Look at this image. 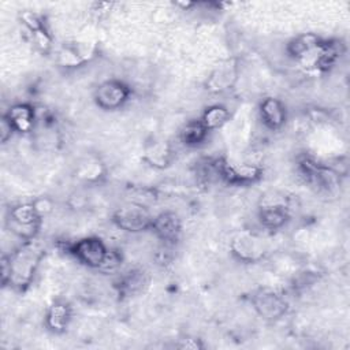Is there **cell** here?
<instances>
[{"mask_svg":"<svg viewBox=\"0 0 350 350\" xmlns=\"http://www.w3.org/2000/svg\"><path fill=\"white\" fill-rule=\"evenodd\" d=\"M153 215L141 202H126L112 213V223L122 231L138 234L150 230Z\"/></svg>","mask_w":350,"mask_h":350,"instance_id":"7","label":"cell"},{"mask_svg":"<svg viewBox=\"0 0 350 350\" xmlns=\"http://www.w3.org/2000/svg\"><path fill=\"white\" fill-rule=\"evenodd\" d=\"M150 230L161 243L175 246L182 235V220L178 213L164 211L153 216Z\"/></svg>","mask_w":350,"mask_h":350,"instance_id":"11","label":"cell"},{"mask_svg":"<svg viewBox=\"0 0 350 350\" xmlns=\"http://www.w3.org/2000/svg\"><path fill=\"white\" fill-rule=\"evenodd\" d=\"M230 118H231V113L227 107L221 104H213L204 109L200 120L202 122V124L206 127L208 131H213L227 124Z\"/></svg>","mask_w":350,"mask_h":350,"instance_id":"22","label":"cell"},{"mask_svg":"<svg viewBox=\"0 0 350 350\" xmlns=\"http://www.w3.org/2000/svg\"><path fill=\"white\" fill-rule=\"evenodd\" d=\"M108 246L98 237H83L75 242H72L67 252L81 264L98 269L107 256Z\"/></svg>","mask_w":350,"mask_h":350,"instance_id":"10","label":"cell"},{"mask_svg":"<svg viewBox=\"0 0 350 350\" xmlns=\"http://www.w3.org/2000/svg\"><path fill=\"white\" fill-rule=\"evenodd\" d=\"M149 286V275L139 268L129 269L118 276L115 288L122 297H135L142 294Z\"/></svg>","mask_w":350,"mask_h":350,"instance_id":"15","label":"cell"},{"mask_svg":"<svg viewBox=\"0 0 350 350\" xmlns=\"http://www.w3.org/2000/svg\"><path fill=\"white\" fill-rule=\"evenodd\" d=\"M122 261H123V257H122V253L119 250L108 249L107 256H105L101 267L98 268V271H101L104 273H115L120 268Z\"/></svg>","mask_w":350,"mask_h":350,"instance_id":"24","label":"cell"},{"mask_svg":"<svg viewBox=\"0 0 350 350\" xmlns=\"http://www.w3.org/2000/svg\"><path fill=\"white\" fill-rule=\"evenodd\" d=\"M238 79V66L234 60H227L217 66L206 78L205 89L211 93H223L230 90Z\"/></svg>","mask_w":350,"mask_h":350,"instance_id":"13","label":"cell"},{"mask_svg":"<svg viewBox=\"0 0 350 350\" xmlns=\"http://www.w3.org/2000/svg\"><path fill=\"white\" fill-rule=\"evenodd\" d=\"M31 202H33L36 211L38 212V215H40L42 219L53 211V202H52V200L48 198V197H38V198L33 200Z\"/></svg>","mask_w":350,"mask_h":350,"instance_id":"25","label":"cell"},{"mask_svg":"<svg viewBox=\"0 0 350 350\" xmlns=\"http://www.w3.org/2000/svg\"><path fill=\"white\" fill-rule=\"evenodd\" d=\"M21 22L29 34L46 27L45 22H44V16L34 11H23L21 14Z\"/></svg>","mask_w":350,"mask_h":350,"instance_id":"23","label":"cell"},{"mask_svg":"<svg viewBox=\"0 0 350 350\" xmlns=\"http://www.w3.org/2000/svg\"><path fill=\"white\" fill-rule=\"evenodd\" d=\"M260 224L271 231L280 230L290 219V201L283 193L267 191L261 196L257 209Z\"/></svg>","mask_w":350,"mask_h":350,"instance_id":"3","label":"cell"},{"mask_svg":"<svg viewBox=\"0 0 350 350\" xmlns=\"http://www.w3.org/2000/svg\"><path fill=\"white\" fill-rule=\"evenodd\" d=\"M72 319V309L64 301H55L46 310L45 325L55 334L64 332Z\"/></svg>","mask_w":350,"mask_h":350,"instance_id":"18","label":"cell"},{"mask_svg":"<svg viewBox=\"0 0 350 350\" xmlns=\"http://www.w3.org/2000/svg\"><path fill=\"white\" fill-rule=\"evenodd\" d=\"M42 217L36 211L33 202H23L14 205L7 217V226L10 231L22 242L36 239Z\"/></svg>","mask_w":350,"mask_h":350,"instance_id":"5","label":"cell"},{"mask_svg":"<svg viewBox=\"0 0 350 350\" xmlns=\"http://www.w3.org/2000/svg\"><path fill=\"white\" fill-rule=\"evenodd\" d=\"M15 133L11 122L7 119L5 115L1 116V120H0V139L3 144H5L8 139H11L12 134Z\"/></svg>","mask_w":350,"mask_h":350,"instance_id":"26","label":"cell"},{"mask_svg":"<svg viewBox=\"0 0 350 350\" xmlns=\"http://www.w3.org/2000/svg\"><path fill=\"white\" fill-rule=\"evenodd\" d=\"M7 119L11 122L15 133L27 134L34 130L37 112L33 105L27 103H18L10 107V109L4 113Z\"/></svg>","mask_w":350,"mask_h":350,"instance_id":"17","label":"cell"},{"mask_svg":"<svg viewBox=\"0 0 350 350\" xmlns=\"http://www.w3.org/2000/svg\"><path fill=\"white\" fill-rule=\"evenodd\" d=\"M250 302L260 317L271 321L283 317L288 309V302L284 295L268 287H261L253 291Z\"/></svg>","mask_w":350,"mask_h":350,"instance_id":"9","label":"cell"},{"mask_svg":"<svg viewBox=\"0 0 350 350\" xmlns=\"http://www.w3.org/2000/svg\"><path fill=\"white\" fill-rule=\"evenodd\" d=\"M321 42H323V38L319 37L317 34L304 33L294 37L287 44V52L294 60L302 63L320 46Z\"/></svg>","mask_w":350,"mask_h":350,"instance_id":"19","label":"cell"},{"mask_svg":"<svg viewBox=\"0 0 350 350\" xmlns=\"http://www.w3.org/2000/svg\"><path fill=\"white\" fill-rule=\"evenodd\" d=\"M44 257V249L33 239L22 242L10 254L1 256V284L25 291L33 282Z\"/></svg>","mask_w":350,"mask_h":350,"instance_id":"1","label":"cell"},{"mask_svg":"<svg viewBox=\"0 0 350 350\" xmlns=\"http://www.w3.org/2000/svg\"><path fill=\"white\" fill-rule=\"evenodd\" d=\"M258 115L262 124L269 130H279L287 120V109L282 100L265 97L258 105Z\"/></svg>","mask_w":350,"mask_h":350,"instance_id":"16","label":"cell"},{"mask_svg":"<svg viewBox=\"0 0 350 350\" xmlns=\"http://www.w3.org/2000/svg\"><path fill=\"white\" fill-rule=\"evenodd\" d=\"M298 171L305 183L321 196H334L339 190L340 175L331 164L317 161L310 156L298 160Z\"/></svg>","mask_w":350,"mask_h":350,"instance_id":"2","label":"cell"},{"mask_svg":"<svg viewBox=\"0 0 350 350\" xmlns=\"http://www.w3.org/2000/svg\"><path fill=\"white\" fill-rule=\"evenodd\" d=\"M208 134L209 131L200 119H191L182 126L179 131V139L183 145L189 148H196L208 138Z\"/></svg>","mask_w":350,"mask_h":350,"instance_id":"21","label":"cell"},{"mask_svg":"<svg viewBox=\"0 0 350 350\" xmlns=\"http://www.w3.org/2000/svg\"><path fill=\"white\" fill-rule=\"evenodd\" d=\"M183 343L179 345L180 349H201L202 345L198 339H182Z\"/></svg>","mask_w":350,"mask_h":350,"instance_id":"27","label":"cell"},{"mask_svg":"<svg viewBox=\"0 0 350 350\" xmlns=\"http://www.w3.org/2000/svg\"><path fill=\"white\" fill-rule=\"evenodd\" d=\"M96 55V48L89 42H70L60 46L56 52V62L62 67L74 68L92 60Z\"/></svg>","mask_w":350,"mask_h":350,"instance_id":"12","label":"cell"},{"mask_svg":"<svg viewBox=\"0 0 350 350\" xmlns=\"http://www.w3.org/2000/svg\"><path fill=\"white\" fill-rule=\"evenodd\" d=\"M217 179L232 186H247L262 178V168L252 163H238L224 156L213 159Z\"/></svg>","mask_w":350,"mask_h":350,"instance_id":"4","label":"cell"},{"mask_svg":"<svg viewBox=\"0 0 350 350\" xmlns=\"http://www.w3.org/2000/svg\"><path fill=\"white\" fill-rule=\"evenodd\" d=\"M107 174L105 164L98 157H86L82 160L75 171V176L85 183H97Z\"/></svg>","mask_w":350,"mask_h":350,"instance_id":"20","label":"cell"},{"mask_svg":"<svg viewBox=\"0 0 350 350\" xmlns=\"http://www.w3.org/2000/svg\"><path fill=\"white\" fill-rule=\"evenodd\" d=\"M175 153L170 142L159 138H153L148 142L142 152V160L156 170H164L174 161Z\"/></svg>","mask_w":350,"mask_h":350,"instance_id":"14","label":"cell"},{"mask_svg":"<svg viewBox=\"0 0 350 350\" xmlns=\"http://www.w3.org/2000/svg\"><path fill=\"white\" fill-rule=\"evenodd\" d=\"M230 252L238 261L252 264L265 257L268 245L260 234L252 230H241L231 238Z\"/></svg>","mask_w":350,"mask_h":350,"instance_id":"6","label":"cell"},{"mask_svg":"<svg viewBox=\"0 0 350 350\" xmlns=\"http://www.w3.org/2000/svg\"><path fill=\"white\" fill-rule=\"evenodd\" d=\"M131 97V88L120 79H107L98 83L93 100L104 111L120 109Z\"/></svg>","mask_w":350,"mask_h":350,"instance_id":"8","label":"cell"}]
</instances>
